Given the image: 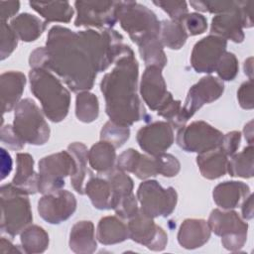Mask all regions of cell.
<instances>
[{"mask_svg":"<svg viewBox=\"0 0 254 254\" xmlns=\"http://www.w3.org/2000/svg\"><path fill=\"white\" fill-rule=\"evenodd\" d=\"M31 68H44L57 73L73 91L93 87L97 69L79 33L65 27L50 29L46 47L34 50L29 58Z\"/></svg>","mask_w":254,"mask_h":254,"instance_id":"obj_1","label":"cell"},{"mask_svg":"<svg viewBox=\"0 0 254 254\" xmlns=\"http://www.w3.org/2000/svg\"><path fill=\"white\" fill-rule=\"evenodd\" d=\"M114 64L112 70L103 76L100 90L110 121L129 127L148 117L144 104L137 94L139 65L132 50L117 59Z\"/></svg>","mask_w":254,"mask_h":254,"instance_id":"obj_2","label":"cell"},{"mask_svg":"<svg viewBox=\"0 0 254 254\" xmlns=\"http://www.w3.org/2000/svg\"><path fill=\"white\" fill-rule=\"evenodd\" d=\"M117 16L121 28L138 46L146 66L163 69L168 60L160 39L161 22L156 14L138 2L119 1Z\"/></svg>","mask_w":254,"mask_h":254,"instance_id":"obj_3","label":"cell"},{"mask_svg":"<svg viewBox=\"0 0 254 254\" xmlns=\"http://www.w3.org/2000/svg\"><path fill=\"white\" fill-rule=\"evenodd\" d=\"M29 80L32 93L41 102L44 114L53 122L63 121L69 110L70 93L52 71L31 68Z\"/></svg>","mask_w":254,"mask_h":254,"instance_id":"obj_4","label":"cell"},{"mask_svg":"<svg viewBox=\"0 0 254 254\" xmlns=\"http://www.w3.org/2000/svg\"><path fill=\"white\" fill-rule=\"evenodd\" d=\"M1 230L14 237L21 233L33 220L31 204L27 194L12 184L0 189Z\"/></svg>","mask_w":254,"mask_h":254,"instance_id":"obj_5","label":"cell"},{"mask_svg":"<svg viewBox=\"0 0 254 254\" xmlns=\"http://www.w3.org/2000/svg\"><path fill=\"white\" fill-rule=\"evenodd\" d=\"M13 129L25 142L31 145H44L50 138V126L44 112L31 98H24L14 108Z\"/></svg>","mask_w":254,"mask_h":254,"instance_id":"obj_6","label":"cell"},{"mask_svg":"<svg viewBox=\"0 0 254 254\" xmlns=\"http://www.w3.org/2000/svg\"><path fill=\"white\" fill-rule=\"evenodd\" d=\"M207 223L210 230L221 237V244L226 250L235 252L244 246L247 240L248 223L236 211L215 208L210 212Z\"/></svg>","mask_w":254,"mask_h":254,"instance_id":"obj_7","label":"cell"},{"mask_svg":"<svg viewBox=\"0 0 254 254\" xmlns=\"http://www.w3.org/2000/svg\"><path fill=\"white\" fill-rule=\"evenodd\" d=\"M75 172V162L68 151H61L39 161V192L51 193L62 190L64 179Z\"/></svg>","mask_w":254,"mask_h":254,"instance_id":"obj_8","label":"cell"},{"mask_svg":"<svg viewBox=\"0 0 254 254\" xmlns=\"http://www.w3.org/2000/svg\"><path fill=\"white\" fill-rule=\"evenodd\" d=\"M253 1H237L232 10L217 14L211 20V35L230 40L234 43H241L244 40L243 28L253 26L252 8Z\"/></svg>","mask_w":254,"mask_h":254,"instance_id":"obj_9","label":"cell"},{"mask_svg":"<svg viewBox=\"0 0 254 254\" xmlns=\"http://www.w3.org/2000/svg\"><path fill=\"white\" fill-rule=\"evenodd\" d=\"M137 198L141 210L150 217H167L176 208L178 193L172 187L164 189L157 181L147 180L140 184Z\"/></svg>","mask_w":254,"mask_h":254,"instance_id":"obj_10","label":"cell"},{"mask_svg":"<svg viewBox=\"0 0 254 254\" xmlns=\"http://www.w3.org/2000/svg\"><path fill=\"white\" fill-rule=\"evenodd\" d=\"M223 134L204 121H193L180 128L177 134L178 146L186 152L204 153L218 148Z\"/></svg>","mask_w":254,"mask_h":254,"instance_id":"obj_11","label":"cell"},{"mask_svg":"<svg viewBox=\"0 0 254 254\" xmlns=\"http://www.w3.org/2000/svg\"><path fill=\"white\" fill-rule=\"evenodd\" d=\"M75 27L112 29L118 21L119 1H75Z\"/></svg>","mask_w":254,"mask_h":254,"instance_id":"obj_12","label":"cell"},{"mask_svg":"<svg viewBox=\"0 0 254 254\" xmlns=\"http://www.w3.org/2000/svg\"><path fill=\"white\" fill-rule=\"evenodd\" d=\"M107 176L112 190L111 209L123 219L131 218L139 210L137 198L133 193V180L118 168Z\"/></svg>","mask_w":254,"mask_h":254,"instance_id":"obj_13","label":"cell"},{"mask_svg":"<svg viewBox=\"0 0 254 254\" xmlns=\"http://www.w3.org/2000/svg\"><path fill=\"white\" fill-rule=\"evenodd\" d=\"M224 91V83L221 79L206 75L193 84L187 94L185 104L182 106V118L185 123L204 104L217 100Z\"/></svg>","mask_w":254,"mask_h":254,"instance_id":"obj_14","label":"cell"},{"mask_svg":"<svg viewBox=\"0 0 254 254\" xmlns=\"http://www.w3.org/2000/svg\"><path fill=\"white\" fill-rule=\"evenodd\" d=\"M128 220L129 238L152 251L165 249L168 235L161 226L155 223L153 217L148 216L139 208L138 212Z\"/></svg>","mask_w":254,"mask_h":254,"instance_id":"obj_15","label":"cell"},{"mask_svg":"<svg viewBox=\"0 0 254 254\" xmlns=\"http://www.w3.org/2000/svg\"><path fill=\"white\" fill-rule=\"evenodd\" d=\"M75 209V196L66 190L44 194L38 201L39 215L50 224H60L65 221Z\"/></svg>","mask_w":254,"mask_h":254,"instance_id":"obj_16","label":"cell"},{"mask_svg":"<svg viewBox=\"0 0 254 254\" xmlns=\"http://www.w3.org/2000/svg\"><path fill=\"white\" fill-rule=\"evenodd\" d=\"M227 41L215 35H208L192 48L190 64L196 72L211 73L215 70L218 61L226 52Z\"/></svg>","mask_w":254,"mask_h":254,"instance_id":"obj_17","label":"cell"},{"mask_svg":"<svg viewBox=\"0 0 254 254\" xmlns=\"http://www.w3.org/2000/svg\"><path fill=\"white\" fill-rule=\"evenodd\" d=\"M136 139L143 151L157 156L165 153L174 143V130L169 122L156 121L140 128Z\"/></svg>","mask_w":254,"mask_h":254,"instance_id":"obj_18","label":"cell"},{"mask_svg":"<svg viewBox=\"0 0 254 254\" xmlns=\"http://www.w3.org/2000/svg\"><path fill=\"white\" fill-rule=\"evenodd\" d=\"M140 94L144 102L153 111H157L173 97L172 93L167 90L161 68L146 66L140 82Z\"/></svg>","mask_w":254,"mask_h":254,"instance_id":"obj_19","label":"cell"},{"mask_svg":"<svg viewBox=\"0 0 254 254\" xmlns=\"http://www.w3.org/2000/svg\"><path fill=\"white\" fill-rule=\"evenodd\" d=\"M117 168L123 172L132 173L140 180L159 175L158 156L144 155L135 149H127L117 159Z\"/></svg>","mask_w":254,"mask_h":254,"instance_id":"obj_20","label":"cell"},{"mask_svg":"<svg viewBox=\"0 0 254 254\" xmlns=\"http://www.w3.org/2000/svg\"><path fill=\"white\" fill-rule=\"evenodd\" d=\"M26 84V76L21 71L10 70L0 76L2 112H10L20 102Z\"/></svg>","mask_w":254,"mask_h":254,"instance_id":"obj_21","label":"cell"},{"mask_svg":"<svg viewBox=\"0 0 254 254\" xmlns=\"http://www.w3.org/2000/svg\"><path fill=\"white\" fill-rule=\"evenodd\" d=\"M211 230L204 219L187 218L178 232V242L186 249H195L204 245L210 238Z\"/></svg>","mask_w":254,"mask_h":254,"instance_id":"obj_22","label":"cell"},{"mask_svg":"<svg viewBox=\"0 0 254 254\" xmlns=\"http://www.w3.org/2000/svg\"><path fill=\"white\" fill-rule=\"evenodd\" d=\"M16 163V174L11 184L27 195L39 192V174L34 170L33 157L28 153H18Z\"/></svg>","mask_w":254,"mask_h":254,"instance_id":"obj_23","label":"cell"},{"mask_svg":"<svg viewBox=\"0 0 254 254\" xmlns=\"http://www.w3.org/2000/svg\"><path fill=\"white\" fill-rule=\"evenodd\" d=\"M249 194V186L238 181H226L220 183L212 191L214 202L223 209L238 207Z\"/></svg>","mask_w":254,"mask_h":254,"instance_id":"obj_24","label":"cell"},{"mask_svg":"<svg viewBox=\"0 0 254 254\" xmlns=\"http://www.w3.org/2000/svg\"><path fill=\"white\" fill-rule=\"evenodd\" d=\"M68 245L71 251L77 254H90L96 248L94 225L89 220L77 221L70 229Z\"/></svg>","mask_w":254,"mask_h":254,"instance_id":"obj_25","label":"cell"},{"mask_svg":"<svg viewBox=\"0 0 254 254\" xmlns=\"http://www.w3.org/2000/svg\"><path fill=\"white\" fill-rule=\"evenodd\" d=\"M227 157L219 147L198 154L196 164L201 176L207 180H215L224 176L227 172Z\"/></svg>","mask_w":254,"mask_h":254,"instance_id":"obj_26","label":"cell"},{"mask_svg":"<svg viewBox=\"0 0 254 254\" xmlns=\"http://www.w3.org/2000/svg\"><path fill=\"white\" fill-rule=\"evenodd\" d=\"M96 238L103 245L121 243L129 238L128 227L116 216L102 217L97 225Z\"/></svg>","mask_w":254,"mask_h":254,"instance_id":"obj_27","label":"cell"},{"mask_svg":"<svg viewBox=\"0 0 254 254\" xmlns=\"http://www.w3.org/2000/svg\"><path fill=\"white\" fill-rule=\"evenodd\" d=\"M110 143L100 140L88 150V162L90 167L99 174L108 175L115 169L116 151Z\"/></svg>","mask_w":254,"mask_h":254,"instance_id":"obj_28","label":"cell"},{"mask_svg":"<svg viewBox=\"0 0 254 254\" xmlns=\"http://www.w3.org/2000/svg\"><path fill=\"white\" fill-rule=\"evenodd\" d=\"M10 26L19 40L23 42H34L45 31L47 22L42 21L32 14L22 13L11 20Z\"/></svg>","mask_w":254,"mask_h":254,"instance_id":"obj_29","label":"cell"},{"mask_svg":"<svg viewBox=\"0 0 254 254\" xmlns=\"http://www.w3.org/2000/svg\"><path fill=\"white\" fill-rule=\"evenodd\" d=\"M29 5L39 13L47 23H68L73 16V9L67 1L37 2L31 1Z\"/></svg>","mask_w":254,"mask_h":254,"instance_id":"obj_30","label":"cell"},{"mask_svg":"<svg viewBox=\"0 0 254 254\" xmlns=\"http://www.w3.org/2000/svg\"><path fill=\"white\" fill-rule=\"evenodd\" d=\"M67 151L73 157L75 162V172L70 177V184L77 193L84 194V180L88 173L87 147L83 143L73 142L67 146Z\"/></svg>","mask_w":254,"mask_h":254,"instance_id":"obj_31","label":"cell"},{"mask_svg":"<svg viewBox=\"0 0 254 254\" xmlns=\"http://www.w3.org/2000/svg\"><path fill=\"white\" fill-rule=\"evenodd\" d=\"M84 193L87 194L95 208L100 210L111 209L112 190L107 179L90 177L84 186Z\"/></svg>","mask_w":254,"mask_h":254,"instance_id":"obj_32","label":"cell"},{"mask_svg":"<svg viewBox=\"0 0 254 254\" xmlns=\"http://www.w3.org/2000/svg\"><path fill=\"white\" fill-rule=\"evenodd\" d=\"M20 234L22 248L25 253H43L49 246V235L39 225H29Z\"/></svg>","mask_w":254,"mask_h":254,"instance_id":"obj_33","label":"cell"},{"mask_svg":"<svg viewBox=\"0 0 254 254\" xmlns=\"http://www.w3.org/2000/svg\"><path fill=\"white\" fill-rule=\"evenodd\" d=\"M253 145H249L240 153H235L231 156V159L227 164V172L231 177H239L243 179L253 177Z\"/></svg>","mask_w":254,"mask_h":254,"instance_id":"obj_34","label":"cell"},{"mask_svg":"<svg viewBox=\"0 0 254 254\" xmlns=\"http://www.w3.org/2000/svg\"><path fill=\"white\" fill-rule=\"evenodd\" d=\"M189 35L180 22L164 20L161 22L160 39L164 47L171 50H180L187 42Z\"/></svg>","mask_w":254,"mask_h":254,"instance_id":"obj_35","label":"cell"},{"mask_svg":"<svg viewBox=\"0 0 254 254\" xmlns=\"http://www.w3.org/2000/svg\"><path fill=\"white\" fill-rule=\"evenodd\" d=\"M99 115L98 98L89 91L77 93L75 98V116L83 123H91Z\"/></svg>","mask_w":254,"mask_h":254,"instance_id":"obj_36","label":"cell"},{"mask_svg":"<svg viewBox=\"0 0 254 254\" xmlns=\"http://www.w3.org/2000/svg\"><path fill=\"white\" fill-rule=\"evenodd\" d=\"M130 129L129 127L120 126L108 121L104 124L100 131V140L106 141L113 145L115 148H119L129 139Z\"/></svg>","mask_w":254,"mask_h":254,"instance_id":"obj_37","label":"cell"},{"mask_svg":"<svg viewBox=\"0 0 254 254\" xmlns=\"http://www.w3.org/2000/svg\"><path fill=\"white\" fill-rule=\"evenodd\" d=\"M239 65L236 56L233 53L225 52L217 63L215 70L221 80H233L238 73Z\"/></svg>","mask_w":254,"mask_h":254,"instance_id":"obj_38","label":"cell"},{"mask_svg":"<svg viewBox=\"0 0 254 254\" xmlns=\"http://www.w3.org/2000/svg\"><path fill=\"white\" fill-rule=\"evenodd\" d=\"M18 37L14 30L6 22L1 21V46L0 60L7 59L16 49L18 45Z\"/></svg>","mask_w":254,"mask_h":254,"instance_id":"obj_39","label":"cell"},{"mask_svg":"<svg viewBox=\"0 0 254 254\" xmlns=\"http://www.w3.org/2000/svg\"><path fill=\"white\" fill-rule=\"evenodd\" d=\"M190 5L200 12L221 14L236 7L237 1H190Z\"/></svg>","mask_w":254,"mask_h":254,"instance_id":"obj_40","label":"cell"},{"mask_svg":"<svg viewBox=\"0 0 254 254\" xmlns=\"http://www.w3.org/2000/svg\"><path fill=\"white\" fill-rule=\"evenodd\" d=\"M189 36H196L204 33L207 29L206 18L196 12L188 13L180 22Z\"/></svg>","mask_w":254,"mask_h":254,"instance_id":"obj_41","label":"cell"},{"mask_svg":"<svg viewBox=\"0 0 254 254\" xmlns=\"http://www.w3.org/2000/svg\"><path fill=\"white\" fill-rule=\"evenodd\" d=\"M155 5L162 8L176 22H181L188 14V4L186 1H154Z\"/></svg>","mask_w":254,"mask_h":254,"instance_id":"obj_42","label":"cell"},{"mask_svg":"<svg viewBox=\"0 0 254 254\" xmlns=\"http://www.w3.org/2000/svg\"><path fill=\"white\" fill-rule=\"evenodd\" d=\"M157 156L159 160V169H160L159 175H162L167 178H172L179 174L181 169V164L175 156L167 153H163Z\"/></svg>","mask_w":254,"mask_h":254,"instance_id":"obj_43","label":"cell"},{"mask_svg":"<svg viewBox=\"0 0 254 254\" xmlns=\"http://www.w3.org/2000/svg\"><path fill=\"white\" fill-rule=\"evenodd\" d=\"M1 142L9 149L18 151L22 150L25 146V142L16 134L13 129V125L2 126L1 128Z\"/></svg>","mask_w":254,"mask_h":254,"instance_id":"obj_44","label":"cell"},{"mask_svg":"<svg viewBox=\"0 0 254 254\" xmlns=\"http://www.w3.org/2000/svg\"><path fill=\"white\" fill-rule=\"evenodd\" d=\"M237 99L239 105L243 109L251 110L254 107L253 101V79H248L243 82L238 91H237Z\"/></svg>","mask_w":254,"mask_h":254,"instance_id":"obj_45","label":"cell"},{"mask_svg":"<svg viewBox=\"0 0 254 254\" xmlns=\"http://www.w3.org/2000/svg\"><path fill=\"white\" fill-rule=\"evenodd\" d=\"M241 141V133L239 131H231L223 134L221 144L219 148L224 152L226 156H232L239 148Z\"/></svg>","mask_w":254,"mask_h":254,"instance_id":"obj_46","label":"cell"},{"mask_svg":"<svg viewBox=\"0 0 254 254\" xmlns=\"http://www.w3.org/2000/svg\"><path fill=\"white\" fill-rule=\"evenodd\" d=\"M20 8L19 1H0V18L1 21L6 22V20L12 18Z\"/></svg>","mask_w":254,"mask_h":254,"instance_id":"obj_47","label":"cell"},{"mask_svg":"<svg viewBox=\"0 0 254 254\" xmlns=\"http://www.w3.org/2000/svg\"><path fill=\"white\" fill-rule=\"evenodd\" d=\"M1 180H4L12 170V160L9 153L1 148Z\"/></svg>","mask_w":254,"mask_h":254,"instance_id":"obj_48","label":"cell"},{"mask_svg":"<svg viewBox=\"0 0 254 254\" xmlns=\"http://www.w3.org/2000/svg\"><path fill=\"white\" fill-rule=\"evenodd\" d=\"M242 218L244 219H252L253 217V194L250 193L243 201L241 205Z\"/></svg>","mask_w":254,"mask_h":254,"instance_id":"obj_49","label":"cell"},{"mask_svg":"<svg viewBox=\"0 0 254 254\" xmlns=\"http://www.w3.org/2000/svg\"><path fill=\"white\" fill-rule=\"evenodd\" d=\"M0 251L1 253H15V252H24L23 250H21L20 248L16 247L15 245H13L11 243V241H9L8 239H6L5 237H1L0 240Z\"/></svg>","mask_w":254,"mask_h":254,"instance_id":"obj_50","label":"cell"},{"mask_svg":"<svg viewBox=\"0 0 254 254\" xmlns=\"http://www.w3.org/2000/svg\"><path fill=\"white\" fill-rule=\"evenodd\" d=\"M244 136L245 139L247 140L249 145H253V120L249 121L245 126H244Z\"/></svg>","mask_w":254,"mask_h":254,"instance_id":"obj_51","label":"cell"},{"mask_svg":"<svg viewBox=\"0 0 254 254\" xmlns=\"http://www.w3.org/2000/svg\"><path fill=\"white\" fill-rule=\"evenodd\" d=\"M252 62H253V58L250 57L244 62V65H243L244 73L249 76V79H253V64H252Z\"/></svg>","mask_w":254,"mask_h":254,"instance_id":"obj_52","label":"cell"}]
</instances>
